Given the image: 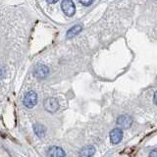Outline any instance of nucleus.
<instances>
[{"mask_svg": "<svg viewBox=\"0 0 157 157\" xmlns=\"http://www.w3.org/2000/svg\"><path fill=\"white\" fill-rule=\"evenodd\" d=\"M61 7H62V11L64 12V14L68 17H72L76 12L75 5H74V3L71 0H65V1H63L61 4Z\"/></svg>", "mask_w": 157, "mask_h": 157, "instance_id": "nucleus-3", "label": "nucleus"}, {"mask_svg": "<svg viewBox=\"0 0 157 157\" xmlns=\"http://www.w3.org/2000/svg\"><path fill=\"white\" fill-rule=\"evenodd\" d=\"M95 153V147L92 145L85 146L80 151V157H92Z\"/></svg>", "mask_w": 157, "mask_h": 157, "instance_id": "nucleus-8", "label": "nucleus"}, {"mask_svg": "<svg viewBox=\"0 0 157 157\" xmlns=\"http://www.w3.org/2000/svg\"><path fill=\"white\" fill-rule=\"evenodd\" d=\"M153 101H154V103L157 105V91H155V93H154V97H153Z\"/></svg>", "mask_w": 157, "mask_h": 157, "instance_id": "nucleus-14", "label": "nucleus"}, {"mask_svg": "<svg viewBox=\"0 0 157 157\" xmlns=\"http://www.w3.org/2000/svg\"><path fill=\"white\" fill-rule=\"evenodd\" d=\"M82 26L81 25H76V26H74L73 28H71L69 31L67 32V37L68 38H72L76 36V34H78V33H80L82 31Z\"/></svg>", "mask_w": 157, "mask_h": 157, "instance_id": "nucleus-9", "label": "nucleus"}, {"mask_svg": "<svg viewBox=\"0 0 157 157\" xmlns=\"http://www.w3.org/2000/svg\"><path fill=\"white\" fill-rule=\"evenodd\" d=\"M149 157H157V149L152 150L149 153Z\"/></svg>", "mask_w": 157, "mask_h": 157, "instance_id": "nucleus-12", "label": "nucleus"}, {"mask_svg": "<svg viewBox=\"0 0 157 157\" xmlns=\"http://www.w3.org/2000/svg\"><path fill=\"white\" fill-rule=\"evenodd\" d=\"M123 139V132L119 128H116V129L112 130L110 132V140L113 144H119Z\"/></svg>", "mask_w": 157, "mask_h": 157, "instance_id": "nucleus-5", "label": "nucleus"}, {"mask_svg": "<svg viewBox=\"0 0 157 157\" xmlns=\"http://www.w3.org/2000/svg\"><path fill=\"white\" fill-rule=\"evenodd\" d=\"M44 108H45L46 111L50 113H54L59 109V102L55 98L49 97L44 101Z\"/></svg>", "mask_w": 157, "mask_h": 157, "instance_id": "nucleus-4", "label": "nucleus"}, {"mask_svg": "<svg viewBox=\"0 0 157 157\" xmlns=\"http://www.w3.org/2000/svg\"><path fill=\"white\" fill-rule=\"evenodd\" d=\"M81 3L82 5H85V6H88V5L92 4V1H91V0H90V1H81Z\"/></svg>", "mask_w": 157, "mask_h": 157, "instance_id": "nucleus-13", "label": "nucleus"}, {"mask_svg": "<svg viewBox=\"0 0 157 157\" xmlns=\"http://www.w3.org/2000/svg\"><path fill=\"white\" fill-rule=\"evenodd\" d=\"M37 103V94L34 91L31 90L26 93L24 97V105L27 108H33Z\"/></svg>", "mask_w": 157, "mask_h": 157, "instance_id": "nucleus-1", "label": "nucleus"}, {"mask_svg": "<svg viewBox=\"0 0 157 157\" xmlns=\"http://www.w3.org/2000/svg\"><path fill=\"white\" fill-rule=\"evenodd\" d=\"M57 1H48V3H56Z\"/></svg>", "mask_w": 157, "mask_h": 157, "instance_id": "nucleus-15", "label": "nucleus"}, {"mask_svg": "<svg viewBox=\"0 0 157 157\" xmlns=\"http://www.w3.org/2000/svg\"><path fill=\"white\" fill-rule=\"evenodd\" d=\"M33 131H34V134L38 137H43L45 136V128L42 125H39V124L33 125Z\"/></svg>", "mask_w": 157, "mask_h": 157, "instance_id": "nucleus-10", "label": "nucleus"}, {"mask_svg": "<svg viewBox=\"0 0 157 157\" xmlns=\"http://www.w3.org/2000/svg\"><path fill=\"white\" fill-rule=\"evenodd\" d=\"M66 153L61 147L58 146H51L47 150V156L48 157H65Z\"/></svg>", "mask_w": 157, "mask_h": 157, "instance_id": "nucleus-6", "label": "nucleus"}, {"mask_svg": "<svg viewBox=\"0 0 157 157\" xmlns=\"http://www.w3.org/2000/svg\"><path fill=\"white\" fill-rule=\"evenodd\" d=\"M33 75L37 78H44L49 75V68L44 64H37L33 69Z\"/></svg>", "mask_w": 157, "mask_h": 157, "instance_id": "nucleus-2", "label": "nucleus"}, {"mask_svg": "<svg viewBox=\"0 0 157 157\" xmlns=\"http://www.w3.org/2000/svg\"><path fill=\"white\" fill-rule=\"evenodd\" d=\"M5 77V69L0 66V80H2V78H4Z\"/></svg>", "mask_w": 157, "mask_h": 157, "instance_id": "nucleus-11", "label": "nucleus"}, {"mask_svg": "<svg viewBox=\"0 0 157 157\" xmlns=\"http://www.w3.org/2000/svg\"><path fill=\"white\" fill-rule=\"evenodd\" d=\"M132 123V120L130 116L128 115H121L119 118L117 119V124L119 125L120 127L124 128V129H128V128H130L131 125Z\"/></svg>", "mask_w": 157, "mask_h": 157, "instance_id": "nucleus-7", "label": "nucleus"}]
</instances>
